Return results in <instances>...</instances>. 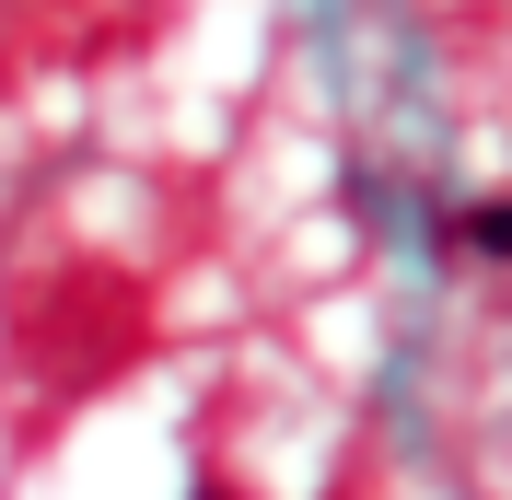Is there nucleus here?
I'll list each match as a JSON object with an SVG mask.
<instances>
[{
    "mask_svg": "<svg viewBox=\"0 0 512 500\" xmlns=\"http://www.w3.org/2000/svg\"><path fill=\"white\" fill-rule=\"evenodd\" d=\"M454 245H466V256H512V198H489V210H466V221H454Z\"/></svg>",
    "mask_w": 512,
    "mask_h": 500,
    "instance_id": "obj_1",
    "label": "nucleus"
},
{
    "mask_svg": "<svg viewBox=\"0 0 512 500\" xmlns=\"http://www.w3.org/2000/svg\"><path fill=\"white\" fill-rule=\"evenodd\" d=\"M198 500H233V489H198Z\"/></svg>",
    "mask_w": 512,
    "mask_h": 500,
    "instance_id": "obj_2",
    "label": "nucleus"
}]
</instances>
